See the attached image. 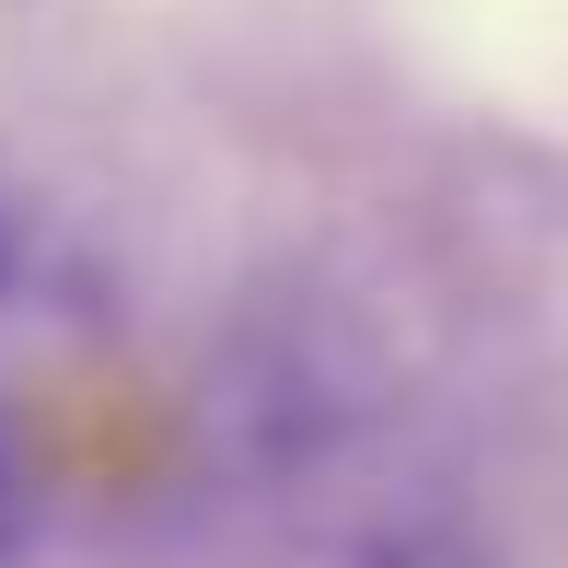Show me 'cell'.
<instances>
[{
  "mask_svg": "<svg viewBox=\"0 0 568 568\" xmlns=\"http://www.w3.org/2000/svg\"><path fill=\"white\" fill-rule=\"evenodd\" d=\"M23 546H36V476H23V442L0 418V568H23Z\"/></svg>",
  "mask_w": 568,
  "mask_h": 568,
  "instance_id": "obj_1",
  "label": "cell"
},
{
  "mask_svg": "<svg viewBox=\"0 0 568 568\" xmlns=\"http://www.w3.org/2000/svg\"><path fill=\"white\" fill-rule=\"evenodd\" d=\"M372 568H487V557L464 546V534H395V546H383Z\"/></svg>",
  "mask_w": 568,
  "mask_h": 568,
  "instance_id": "obj_2",
  "label": "cell"
},
{
  "mask_svg": "<svg viewBox=\"0 0 568 568\" xmlns=\"http://www.w3.org/2000/svg\"><path fill=\"white\" fill-rule=\"evenodd\" d=\"M23 291V221H12V197H0V302Z\"/></svg>",
  "mask_w": 568,
  "mask_h": 568,
  "instance_id": "obj_3",
  "label": "cell"
}]
</instances>
